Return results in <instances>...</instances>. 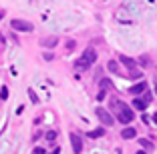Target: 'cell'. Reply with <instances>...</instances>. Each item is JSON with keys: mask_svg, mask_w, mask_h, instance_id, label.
I'll use <instances>...</instances> for the list:
<instances>
[{"mask_svg": "<svg viewBox=\"0 0 157 154\" xmlns=\"http://www.w3.org/2000/svg\"><path fill=\"white\" fill-rule=\"evenodd\" d=\"M28 96H30V100H33L34 104H38V96L34 94V90H33V88H28Z\"/></svg>", "mask_w": 157, "mask_h": 154, "instance_id": "18", "label": "cell"}, {"mask_svg": "<svg viewBox=\"0 0 157 154\" xmlns=\"http://www.w3.org/2000/svg\"><path fill=\"white\" fill-rule=\"evenodd\" d=\"M111 104H113V108L117 110V120H119L121 124H129V122H133L135 114H133V110H131L129 106H125L121 100H113Z\"/></svg>", "mask_w": 157, "mask_h": 154, "instance_id": "1", "label": "cell"}, {"mask_svg": "<svg viewBox=\"0 0 157 154\" xmlns=\"http://www.w3.org/2000/svg\"><path fill=\"white\" fill-rule=\"evenodd\" d=\"M6 98H8V88L2 86L0 88V100H6Z\"/></svg>", "mask_w": 157, "mask_h": 154, "instance_id": "17", "label": "cell"}, {"mask_svg": "<svg viewBox=\"0 0 157 154\" xmlns=\"http://www.w3.org/2000/svg\"><path fill=\"white\" fill-rule=\"evenodd\" d=\"M75 68H77V70H87V68H91V64H89L87 60H85L83 56H81V58H78L77 62H75Z\"/></svg>", "mask_w": 157, "mask_h": 154, "instance_id": "11", "label": "cell"}, {"mask_svg": "<svg viewBox=\"0 0 157 154\" xmlns=\"http://www.w3.org/2000/svg\"><path fill=\"white\" fill-rule=\"evenodd\" d=\"M87 136H89V138H101V136H105V128H97V130H91Z\"/></svg>", "mask_w": 157, "mask_h": 154, "instance_id": "12", "label": "cell"}, {"mask_svg": "<svg viewBox=\"0 0 157 154\" xmlns=\"http://www.w3.org/2000/svg\"><path fill=\"white\" fill-rule=\"evenodd\" d=\"M145 90H147V82H143V80L137 82V84H133V86L129 88V92H131V94H135V96H137V94H143Z\"/></svg>", "mask_w": 157, "mask_h": 154, "instance_id": "6", "label": "cell"}, {"mask_svg": "<svg viewBox=\"0 0 157 154\" xmlns=\"http://www.w3.org/2000/svg\"><path fill=\"white\" fill-rule=\"evenodd\" d=\"M139 64H141V66H149V64H151V60H149L147 56H141V58H139Z\"/></svg>", "mask_w": 157, "mask_h": 154, "instance_id": "19", "label": "cell"}, {"mask_svg": "<svg viewBox=\"0 0 157 154\" xmlns=\"http://www.w3.org/2000/svg\"><path fill=\"white\" fill-rule=\"evenodd\" d=\"M40 44L44 46V48H55V46L59 44V38H56V36H48V38H42V40H40Z\"/></svg>", "mask_w": 157, "mask_h": 154, "instance_id": "8", "label": "cell"}, {"mask_svg": "<svg viewBox=\"0 0 157 154\" xmlns=\"http://www.w3.org/2000/svg\"><path fill=\"white\" fill-rule=\"evenodd\" d=\"M2 16H4V14H2V12H0V18H2Z\"/></svg>", "mask_w": 157, "mask_h": 154, "instance_id": "28", "label": "cell"}, {"mask_svg": "<svg viewBox=\"0 0 157 154\" xmlns=\"http://www.w3.org/2000/svg\"><path fill=\"white\" fill-rule=\"evenodd\" d=\"M46 140H48V142H55L56 140V132L55 130H48V132H46Z\"/></svg>", "mask_w": 157, "mask_h": 154, "instance_id": "16", "label": "cell"}, {"mask_svg": "<svg viewBox=\"0 0 157 154\" xmlns=\"http://www.w3.org/2000/svg\"><path fill=\"white\" fill-rule=\"evenodd\" d=\"M107 68H109L111 72L119 74V64H117V60H109V64H107Z\"/></svg>", "mask_w": 157, "mask_h": 154, "instance_id": "14", "label": "cell"}, {"mask_svg": "<svg viewBox=\"0 0 157 154\" xmlns=\"http://www.w3.org/2000/svg\"><path fill=\"white\" fill-rule=\"evenodd\" d=\"M147 104H149V102L145 98H135L133 100V108L135 110H145V108H147Z\"/></svg>", "mask_w": 157, "mask_h": 154, "instance_id": "10", "label": "cell"}, {"mask_svg": "<svg viewBox=\"0 0 157 154\" xmlns=\"http://www.w3.org/2000/svg\"><path fill=\"white\" fill-rule=\"evenodd\" d=\"M137 154H147V152H143V150H139V152H137Z\"/></svg>", "mask_w": 157, "mask_h": 154, "instance_id": "27", "label": "cell"}, {"mask_svg": "<svg viewBox=\"0 0 157 154\" xmlns=\"http://www.w3.org/2000/svg\"><path fill=\"white\" fill-rule=\"evenodd\" d=\"M95 114H97V118L103 122V126H113V124H115V118H113L111 114L107 112L105 108H101V106H99V108L95 110Z\"/></svg>", "mask_w": 157, "mask_h": 154, "instance_id": "2", "label": "cell"}, {"mask_svg": "<svg viewBox=\"0 0 157 154\" xmlns=\"http://www.w3.org/2000/svg\"><path fill=\"white\" fill-rule=\"evenodd\" d=\"M44 60H52V54H51V52H44Z\"/></svg>", "mask_w": 157, "mask_h": 154, "instance_id": "23", "label": "cell"}, {"mask_svg": "<svg viewBox=\"0 0 157 154\" xmlns=\"http://www.w3.org/2000/svg\"><path fill=\"white\" fill-rule=\"evenodd\" d=\"M139 144L143 146L145 150H147V152H153V148H155V146H153V142H149V140H145V138H141V140H139Z\"/></svg>", "mask_w": 157, "mask_h": 154, "instance_id": "13", "label": "cell"}, {"mask_svg": "<svg viewBox=\"0 0 157 154\" xmlns=\"http://www.w3.org/2000/svg\"><path fill=\"white\" fill-rule=\"evenodd\" d=\"M71 144H73V152L75 154H81L83 152V138H81V136L78 134H71Z\"/></svg>", "mask_w": 157, "mask_h": 154, "instance_id": "4", "label": "cell"}, {"mask_svg": "<svg viewBox=\"0 0 157 154\" xmlns=\"http://www.w3.org/2000/svg\"><path fill=\"white\" fill-rule=\"evenodd\" d=\"M34 154H44V148H34Z\"/></svg>", "mask_w": 157, "mask_h": 154, "instance_id": "24", "label": "cell"}, {"mask_svg": "<svg viewBox=\"0 0 157 154\" xmlns=\"http://www.w3.org/2000/svg\"><path fill=\"white\" fill-rule=\"evenodd\" d=\"M153 122H155V124H157V112H155V114H153Z\"/></svg>", "mask_w": 157, "mask_h": 154, "instance_id": "25", "label": "cell"}, {"mask_svg": "<svg viewBox=\"0 0 157 154\" xmlns=\"http://www.w3.org/2000/svg\"><path fill=\"white\" fill-rule=\"evenodd\" d=\"M143 98L147 100V102H151V98H153V96H151V92H145V96H143Z\"/></svg>", "mask_w": 157, "mask_h": 154, "instance_id": "22", "label": "cell"}, {"mask_svg": "<svg viewBox=\"0 0 157 154\" xmlns=\"http://www.w3.org/2000/svg\"><path fill=\"white\" fill-rule=\"evenodd\" d=\"M111 86H113V84H111L109 78H103V80H101V88H103V90H109Z\"/></svg>", "mask_w": 157, "mask_h": 154, "instance_id": "15", "label": "cell"}, {"mask_svg": "<svg viewBox=\"0 0 157 154\" xmlns=\"http://www.w3.org/2000/svg\"><path fill=\"white\" fill-rule=\"evenodd\" d=\"M60 152V148H55V150H52V154H59Z\"/></svg>", "mask_w": 157, "mask_h": 154, "instance_id": "26", "label": "cell"}, {"mask_svg": "<svg viewBox=\"0 0 157 154\" xmlns=\"http://www.w3.org/2000/svg\"><path fill=\"white\" fill-rule=\"evenodd\" d=\"M105 96H107V90H103V88H101V92L97 94V100L101 102V100H105Z\"/></svg>", "mask_w": 157, "mask_h": 154, "instance_id": "21", "label": "cell"}, {"mask_svg": "<svg viewBox=\"0 0 157 154\" xmlns=\"http://www.w3.org/2000/svg\"><path fill=\"white\" fill-rule=\"evenodd\" d=\"M83 58L87 60L89 64H93L95 60H97V52H95L93 48H87V50H85V54H83Z\"/></svg>", "mask_w": 157, "mask_h": 154, "instance_id": "9", "label": "cell"}, {"mask_svg": "<svg viewBox=\"0 0 157 154\" xmlns=\"http://www.w3.org/2000/svg\"><path fill=\"white\" fill-rule=\"evenodd\" d=\"M135 136H137V130L131 128V126H127V128L121 130V138H125V140H131V138H135Z\"/></svg>", "mask_w": 157, "mask_h": 154, "instance_id": "7", "label": "cell"}, {"mask_svg": "<svg viewBox=\"0 0 157 154\" xmlns=\"http://www.w3.org/2000/svg\"><path fill=\"white\" fill-rule=\"evenodd\" d=\"M75 46H77V42H75V40H67V50H69V52H71V50H75Z\"/></svg>", "mask_w": 157, "mask_h": 154, "instance_id": "20", "label": "cell"}, {"mask_svg": "<svg viewBox=\"0 0 157 154\" xmlns=\"http://www.w3.org/2000/svg\"><path fill=\"white\" fill-rule=\"evenodd\" d=\"M119 62L123 64L125 68H129V70H135V68H137V62H135L133 58H129V56H125V54L119 56Z\"/></svg>", "mask_w": 157, "mask_h": 154, "instance_id": "5", "label": "cell"}, {"mask_svg": "<svg viewBox=\"0 0 157 154\" xmlns=\"http://www.w3.org/2000/svg\"><path fill=\"white\" fill-rule=\"evenodd\" d=\"M10 26L14 28V30H20V32H33L34 26L30 22H26V20H18V18H14L12 22H10Z\"/></svg>", "mask_w": 157, "mask_h": 154, "instance_id": "3", "label": "cell"}]
</instances>
